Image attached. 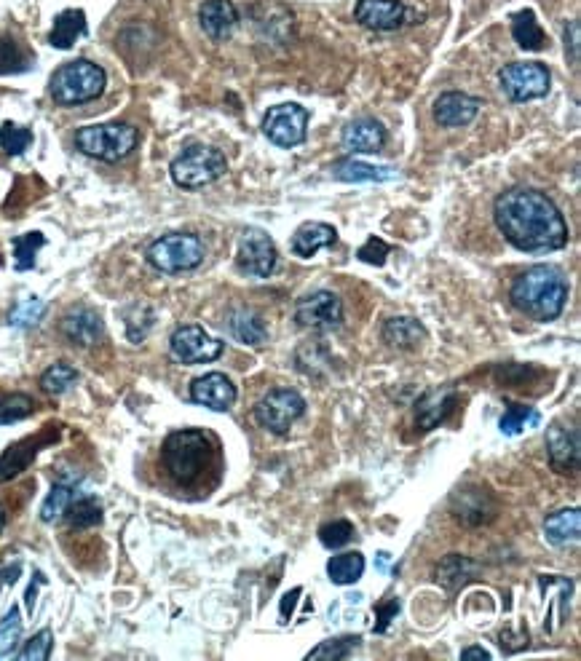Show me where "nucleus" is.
<instances>
[{"instance_id":"44","label":"nucleus","mask_w":581,"mask_h":661,"mask_svg":"<svg viewBox=\"0 0 581 661\" xmlns=\"http://www.w3.org/2000/svg\"><path fill=\"white\" fill-rule=\"evenodd\" d=\"M43 314H46V303L38 298H27L17 303V308L11 311L9 324H14V327H35V324L41 322Z\"/></svg>"},{"instance_id":"51","label":"nucleus","mask_w":581,"mask_h":661,"mask_svg":"<svg viewBox=\"0 0 581 661\" xmlns=\"http://www.w3.org/2000/svg\"><path fill=\"white\" fill-rule=\"evenodd\" d=\"M300 592H303V589L295 587L290 595H284V600H282V624H287V613H292V608H295V600L300 597Z\"/></svg>"},{"instance_id":"47","label":"nucleus","mask_w":581,"mask_h":661,"mask_svg":"<svg viewBox=\"0 0 581 661\" xmlns=\"http://www.w3.org/2000/svg\"><path fill=\"white\" fill-rule=\"evenodd\" d=\"M378 613V624H375V632H386L391 624V619H397L399 613V600H389V603H383L375 608Z\"/></svg>"},{"instance_id":"3","label":"nucleus","mask_w":581,"mask_h":661,"mask_svg":"<svg viewBox=\"0 0 581 661\" xmlns=\"http://www.w3.org/2000/svg\"><path fill=\"white\" fill-rule=\"evenodd\" d=\"M209 458H212V442L204 431L199 429H180L175 434H169L161 447V461L164 469L169 471V477L177 485H193L199 480L204 469H207Z\"/></svg>"},{"instance_id":"36","label":"nucleus","mask_w":581,"mask_h":661,"mask_svg":"<svg viewBox=\"0 0 581 661\" xmlns=\"http://www.w3.org/2000/svg\"><path fill=\"white\" fill-rule=\"evenodd\" d=\"M22 613H19L17 605H11V611L6 613V619L0 621V659L6 656H14V648L22 643Z\"/></svg>"},{"instance_id":"23","label":"nucleus","mask_w":581,"mask_h":661,"mask_svg":"<svg viewBox=\"0 0 581 661\" xmlns=\"http://www.w3.org/2000/svg\"><path fill=\"white\" fill-rule=\"evenodd\" d=\"M341 142L349 153H365V156H370V153H378L386 145V129L375 118H357V121H351L343 129Z\"/></svg>"},{"instance_id":"15","label":"nucleus","mask_w":581,"mask_h":661,"mask_svg":"<svg viewBox=\"0 0 581 661\" xmlns=\"http://www.w3.org/2000/svg\"><path fill=\"white\" fill-rule=\"evenodd\" d=\"M57 439H59V429L49 426V429L41 431V434H35V437L14 442L6 453L0 455V482H9L14 480L17 474H22V471L35 461V455L41 453L46 445H54Z\"/></svg>"},{"instance_id":"39","label":"nucleus","mask_w":581,"mask_h":661,"mask_svg":"<svg viewBox=\"0 0 581 661\" xmlns=\"http://www.w3.org/2000/svg\"><path fill=\"white\" fill-rule=\"evenodd\" d=\"M30 145H33V132L30 129L14 124V121H6V124L0 126V148H3V153L22 156Z\"/></svg>"},{"instance_id":"43","label":"nucleus","mask_w":581,"mask_h":661,"mask_svg":"<svg viewBox=\"0 0 581 661\" xmlns=\"http://www.w3.org/2000/svg\"><path fill=\"white\" fill-rule=\"evenodd\" d=\"M354 536H357V530H354V525H351L349 520L327 522V525L319 528V541H322L327 549H341V546L349 544Z\"/></svg>"},{"instance_id":"52","label":"nucleus","mask_w":581,"mask_h":661,"mask_svg":"<svg viewBox=\"0 0 581 661\" xmlns=\"http://www.w3.org/2000/svg\"><path fill=\"white\" fill-rule=\"evenodd\" d=\"M461 659H490V653L485 651V648H466V651H461Z\"/></svg>"},{"instance_id":"24","label":"nucleus","mask_w":581,"mask_h":661,"mask_svg":"<svg viewBox=\"0 0 581 661\" xmlns=\"http://www.w3.org/2000/svg\"><path fill=\"white\" fill-rule=\"evenodd\" d=\"M381 338L391 348L413 351V348H418L426 340V327L418 319H410V316H394V319L383 324Z\"/></svg>"},{"instance_id":"35","label":"nucleus","mask_w":581,"mask_h":661,"mask_svg":"<svg viewBox=\"0 0 581 661\" xmlns=\"http://www.w3.org/2000/svg\"><path fill=\"white\" fill-rule=\"evenodd\" d=\"M75 381H78V370L70 367L67 362H57L51 364L49 370L41 375V389L46 391V394H51V397H59V394H65Z\"/></svg>"},{"instance_id":"26","label":"nucleus","mask_w":581,"mask_h":661,"mask_svg":"<svg viewBox=\"0 0 581 661\" xmlns=\"http://www.w3.org/2000/svg\"><path fill=\"white\" fill-rule=\"evenodd\" d=\"M338 241V231L327 223H303L292 236V252L298 257H314L319 249L332 247Z\"/></svg>"},{"instance_id":"34","label":"nucleus","mask_w":581,"mask_h":661,"mask_svg":"<svg viewBox=\"0 0 581 661\" xmlns=\"http://www.w3.org/2000/svg\"><path fill=\"white\" fill-rule=\"evenodd\" d=\"M75 498V482L73 480H59L51 485V493L46 496V501H43L41 506V520L43 522H57L62 514H65V509L70 506V501Z\"/></svg>"},{"instance_id":"17","label":"nucleus","mask_w":581,"mask_h":661,"mask_svg":"<svg viewBox=\"0 0 581 661\" xmlns=\"http://www.w3.org/2000/svg\"><path fill=\"white\" fill-rule=\"evenodd\" d=\"M359 25L370 27V30H399L407 22V9L402 0H359L354 9Z\"/></svg>"},{"instance_id":"30","label":"nucleus","mask_w":581,"mask_h":661,"mask_svg":"<svg viewBox=\"0 0 581 661\" xmlns=\"http://www.w3.org/2000/svg\"><path fill=\"white\" fill-rule=\"evenodd\" d=\"M365 573V557L359 552H346L332 557L327 562V576H330L332 584L338 587H349V584H357Z\"/></svg>"},{"instance_id":"31","label":"nucleus","mask_w":581,"mask_h":661,"mask_svg":"<svg viewBox=\"0 0 581 661\" xmlns=\"http://www.w3.org/2000/svg\"><path fill=\"white\" fill-rule=\"evenodd\" d=\"M512 35H515L517 46L525 51H541L547 43V35L536 22V14L528 9L512 17Z\"/></svg>"},{"instance_id":"12","label":"nucleus","mask_w":581,"mask_h":661,"mask_svg":"<svg viewBox=\"0 0 581 661\" xmlns=\"http://www.w3.org/2000/svg\"><path fill=\"white\" fill-rule=\"evenodd\" d=\"M169 351L180 364H207L223 354V343L212 338L199 324H185L177 327L169 340Z\"/></svg>"},{"instance_id":"40","label":"nucleus","mask_w":581,"mask_h":661,"mask_svg":"<svg viewBox=\"0 0 581 661\" xmlns=\"http://www.w3.org/2000/svg\"><path fill=\"white\" fill-rule=\"evenodd\" d=\"M46 244V236L38 231L25 233V236H17L14 239V257H17V271H30L35 268V255L38 249Z\"/></svg>"},{"instance_id":"7","label":"nucleus","mask_w":581,"mask_h":661,"mask_svg":"<svg viewBox=\"0 0 581 661\" xmlns=\"http://www.w3.org/2000/svg\"><path fill=\"white\" fill-rule=\"evenodd\" d=\"M204 244L193 233H166L148 247V263L161 273H183L199 268Z\"/></svg>"},{"instance_id":"37","label":"nucleus","mask_w":581,"mask_h":661,"mask_svg":"<svg viewBox=\"0 0 581 661\" xmlns=\"http://www.w3.org/2000/svg\"><path fill=\"white\" fill-rule=\"evenodd\" d=\"M35 413L33 397L27 394H9V397L0 399V426H11L30 418Z\"/></svg>"},{"instance_id":"6","label":"nucleus","mask_w":581,"mask_h":661,"mask_svg":"<svg viewBox=\"0 0 581 661\" xmlns=\"http://www.w3.org/2000/svg\"><path fill=\"white\" fill-rule=\"evenodd\" d=\"M225 172H228V161L212 145H188L169 166V174H172L175 185H180L185 191H196V188L212 185Z\"/></svg>"},{"instance_id":"22","label":"nucleus","mask_w":581,"mask_h":661,"mask_svg":"<svg viewBox=\"0 0 581 661\" xmlns=\"http://www.w3.org/2000/svg\"><path fill=\"white\" fill-rule=\"evenodd\" d=\"M102 332H105V324L94 308L78 306L62 319V335L75 346H94L102 338Z\"/></svg>"},{"instance_id":"38","label":"nucleus","mask_w":581,"mask_h":661,"mask_svg":"<svg viewBox=\"0 0 581 661\" xmlns=\"http://www.w3.org/2000/svg\"><path fill=\"white\" fill-rule=\"evenodd\" d=\"M30 67V54L14 38H0V75L25 73Z\"/></svg>"},{"instance_id":"5","label":"nucleus","mask_w":581,"mask_h":661,"mask_svg":"<svg viewBox=\"0 0 581 661\" xmlns=\"http://www.w3.org/2000/svg\"><path fill=\"white\" fill-rule=\"evenodd\" d=\"M140 134L132 124H97L83 126L75 132V148L81 150L83 156L97 158L105 164H116L121 158H126L137 148Z\"/></svg>"},{"instance_id":"13","label":"nucleus","mask_w":581,"mask_h":661,"mask_svg":"<svg viewBox=\"0 0 581 661\" xmlns=\"http://www.w3.org/2000/svg\"><path fill=\"white\" fill-rule=\"evenodd\" d=\"M295 319L300 327L316 332H330L338 330L343 322V306L338 295H332L327 290H319L314 295H308L298 303L295 308Z\"/></svg>"},{"instance_id":"20","label":"nucleus","mask_w":581,"mask_h":661,"mask_svg":"<svg viewBox=\"0 0 581 661\" xmlns=\"http://www.w3.org/2000/svg\"><path fill=\"white\" fill-rule=\"evenodd\" d=\"M482 102L477 97L461 94V91H448L440 100L434 102V118L445 129H458V126L472 124L480 113Z\"/></svg>"},{"instance_id":"32","label":"nucleus","mask_w":581,"mask_h":661,"mask_svg":"<svg viewBox=\"0 0 581 661\" xmlns=\"http://www.w3.org/2000/svg\"><path fill=\"white\" fill-rule=\"evenodd\" d=\"M474 571H477V565L472 560H466L461 554H448L445 560L440 562V568H437V581H440L442 587H448L450 592L453 589H461L466 581L472 579Z\"/></svg>"},{"instance_id":"41","label":"nucleus","mask_w":581,"mask_h":661,"mask_svg":"<svg viewBox=\"0 0 581 661\" xmlns=\"http://www.w3.org/2000/svg\"><path fill=\"white\" fill-rule=\"evenodd\" d=\"M528 423H539V413H536L533 407L509 405L507 410H504V415H501V423H498V426H501V434L515 437V434H520Z\"/></svg>"},{"instance_id":"14","label":"nucleus","mask_w":581,"mask_h":661,"mask_svg":"<svg viewBox=\"0 0 581 661\" xmlns=\"http://www.w3.org/2000/svg\"><path fill=\"white\" fill-rule=\"evenodd\" d=\"M450 512H453L456 522H461L466 528H480V525L493 522L498 506L496 498L490 496L485 488L466 485V488H458L453 498H450Z\"/></svg>"},{"instance_id":"33","label":"nucleus","mask_w":581,"mask_h":661,"mask_svg":"<svg viewBox=\"0 0 581 661\" xmlns=\"http://www.w3.org/2000/svg\"><path fill=\"white\" fill-rule=\"evenodd\" d=\"M67 514V525L75 530H89L97 528L102 522V504L94 496H83L73 498L70 506L65 509Z\"/></svg>"},{"instance_id":"25","label":"nucleus","mask_w":581,"mask_h":661,"mask_svg":"<svg viewBox=\"0 0 581 661\" xmlns=\"http://www.w3.org/2000/svg\"><path fill=\"white\" fill-rule=\"evenodd\" d=\"M228 330L244 346H263L268 340L266 322L252 308H233L231 316H228Z\"/></svg>"},{"instance_id":"46","label":"nucleus","mask_w":581,"mask_h":661,"mask_svg":"<svg viewBox=\"0 0 581 661\" xmlns=\"http://www.w3.org/2000/svg\"><path fill=\"white\" fill-rule=\"evenodd\" d=\"M389 252H391V247L389 244H386V241L383 239H367L365 241V247L359 249L357 252V257L359 260H362V263H367V265H378V268H381L383 263H386V257H389Z\"/></svg>"},{"instance_id":"48","label":"nucleus","mask_w":581,"mask_h":661,"mask_svg":"<svg viewBox=\"0 0 581 661\" xmlns=\"http://www.w3.org/2000/svg\"><path fill=\"white\" fill-rule=\"evenodd\" d=\"M19 576H22V565H19V562H14V565H6V568H0V597H3L6 589L17 584Z\"/></svg>"},{"instance_id":"4","label":"nucleus","mask_w":581,"mask_h":661,"mask_svg":"<svg viewBox=\"0 0 581 661\" xmlns=\"http://www.w3.org/2000/svg\"><path fill=\"white\" fill-rule=\"evenodd\" d=\"M108 86V75L100 65H94L89 59H75L67 62L59 70H54L49 81L51 97L57 105H83L102 97V91Z\"/></svg>"},{"instance_id":"21","label":"nucleus","mask_w":581,"mask_h":661,"mask_svg":"<svg viewBox=\"0 0 581 661\" xmlns=\"http://www.w3.org/2000/svg\"><path fill=\"white\" fill-rule=\"evenodd\" d=\"M199 22L204 33L215 43H220L231 38V33L239 25V11L231 0H204V6L199 9Z\"/></svg>"},{"instance_id":"10","label":"nucleus","mask_w":581,"mask_h":661,"mask_svg":"<svg viewBox=\"0 0 581 661\" xmlns=\"http://www.w3.org/2000/svg\"><path fill=\"white\" fill-rule=\"evenodd\" d=\"M498 81L512 102L539 100L549 91V70L541 62H512L501 70Z\"/></svg>"},{"instance_id":"49","label":"nucleus","mask_w":581,"mask_h":661,"mask_svg":"<svg viewBox=\"0 0 581 661\" xmlns=\"http://www.w3.org/2000/svg\"><path fill=\"white\" fill-rule=\"evenodd\" d=\"M43 584H46V579H43V573H41V571H35L33 584H30V587H27V595H25V608H27V613H33V611H35V597H38V589H41Z\"/></svg>"},{"instance_id":"2","label":"nucleus","mask_w":581,"mask_h":661,"mask_svg":"<svg viewBox=\"0 0 581 661\" xmlns=\"http://www.w3.org/2000/svg\"><path fill=\"white\" fill-rule=\"evenodd\" d=\"M568 279L555 265H533L520 273L509 290V298L517 311L531 316L536 322H552L563 314L568 303Z\"/></svg>"},{"instance_id":"50","label":"nucleus","mask_w":581,"mask_h":661,"mask_svg":"<svg viewBox=\"0 0 581 661\" xmlns=\"http://www.w3.org/2000/svg\"><path fill=\"white\" fill-rule=\"evenodd\" d=\"M568 33H571V43H565V49L571 46V62L576 65V62H579V22H573V25L568 27Z\"/></svg>"},{"instance_id":"19","label":"nucleus","mask_w":581,"mask_h":661,"mask_svg":"<svg viewBox=\"0 0 581 661\" xmlns=\"http://www.w3.org/2000/svg\"><path fill=\"white\" fill-rule=\"evenodd\" d=\"M547 453L549 463L560 474L579 469V431L565 429L563 423H552L547 429Z\"/></svg>"},{"instance_id":"42","label":"nucleus","mask_w":581,"mask_h":661,"mask_svg":"<svg viewBox=\"0 0 581 661\" xmlns=\"http://www.w3.org/2000/svg\"><path fill=\"white\" fill-rule=\"evenodd\" d=\"M359 645V637H335V640H324L308 653V659H327V661H338V659H349L351 651Z\"/></svg>"},{"instance_id":"18","label":"nucleus","mask_w":581,"mask_h":661,"mask_svg":"<svg viewBox=\"0 0 581 661\" xmlns=\"http://www.w3.org/2000/svg\"><path fill=\"white\" fill-rule=\"evenodd\" d=\"M458 402V391L453 386H445V389H434L426 391L421 402L415 405V429L418 431H432L437 429Z\"/></svg>"},{"instance_id":"9","label":"nucleus","mask_w":581,"mask_h":661,"mask_svg":"<svg viewBox=\"0 0 581 661\" xmlns=\"http://www.w3.org/2000/svg\"><path fill=\"white\" fill-rule=\"evenodd\" d=\"M308 132V110L298 102L276 105L263 118V134L279 148H295L306 142Z\"/></svg>"},{"instance_id":"16","label":"nucleus","mask_w":581,"mask_h":661,"mask_svg":"<svg viewBox=\"0 0 581 661\" xmlns=\"http://www.w3.org/2000/svg\"><path fill=\"white\" fill-rule=\"evenodd\" d=\"M191 399L196 405L209 407L215 413H225L236 402V386L223 372H207L191 383Z\"/></svg>"},{"instance_id":"27","label":"nucleus","mask_w":581,"mask_h":661,"mask_svg":"<svg viewBox=\"0 0 581 661\" xmlns=\"http://www.w3.org/2000/svg\"><path fill=\"white\" fill-rule=\"evenodd\" d=\"M332 177L343 182H389L397 177V169L391 166H373L354 161V158H341L332 164Z\"/></svg>"},{"instance_id":"1","label":"nucleus","mask_w":581,"mask_h":661,"mask_svg":"<svg viewBox=\"0 0 581 661\" xmlns=\"http://www.w3.org/2000/svg\"><path fill=\"white\" fill-rule=\"evenodd\" d=\"M498 231L520 252H555L568 244V225L555 201L533 188L501 193L493 207Z\"/></svg>"},{"instance_id":"29","label":"nucleus","mask_w":581,"mask_h":661,"mask_svg":"<svg viewBox=\"0 0 581 661\" xmlns=\"http://www.w3.org/2000/svg\"><path fill=\"white\" fill-rule=\"evenodd\" d=\"M81 35H86V14L81 9H67L54 19L49 43L54 49H70Z\"/></svg>"},{"instance_id":"8","label":"nucleus","mask_w":581,"mask_h":661,"mask_svg":"<svg viewBox=\"0 0 581 661\" xmlns=\"http://www.w3.org/2000/svg\"><path fill=\"white\" fill-rule=\"evenodd\" d=\"M306 413V399L292 389H274L255 405V421L271 434H287L292 423Z\"/></svg>"},{"instance_id":"45","label":"nucleus","mask_w":581,"mask_h":661,"mask_svg":"<svg viewBox=\"0 0 581 661\" xmlns=\"http://www.w3.org/2000/svg\"><path fill=\"white\" fill-rule=\"evenodd\" d=\"M51 645H54V635L51 629H41L38 635L30 637L25 643V648L19 653H14L19 661H46L51 656Z\"/></svg>"},{"instance_id":"28","label":"nucleus","mask_w":581,"mask_h":661,"mask_svg":"<svg viewBox=\"0 0 581 661\" xmlns=\"http://www.w3.org/2000/svg\"><path fill=\"white\" fill-rule=\"evenodd\" d=\"M544 533H547V541L552 546L576 544L581 533L579 509H560V512L549 514L544 520Z\"/></svg>"},{"instance_id":"53","label":"nucleus","mask_w":581,"mask_h":661,"mask_svg":"<svg viewBox=\"0 0 581 661\" xmlns=\"http://www.w3.org/2000/svg\"><path fill=\"white\" fill-rule=\"evenodd\" d=\"M3 525H6V512H3V506H0V530H3Z\"/></svg>"},{"instance_id":"11","label":"nucleus","mask_w":581,"mask_h":661,"mask_svg":"<svg viewBox=\"0 0 581 661\" xmlns=\"http://www.w3.org/2000/svg\"><path fill=\"white\" fill-rule=\"evenodd\" d=\"M276 260H279V252H276L274 239L263 228H247L241 233L239 252H236V265L241 273L268 279L276 271Z\"/></svg>"}]
</instances>
